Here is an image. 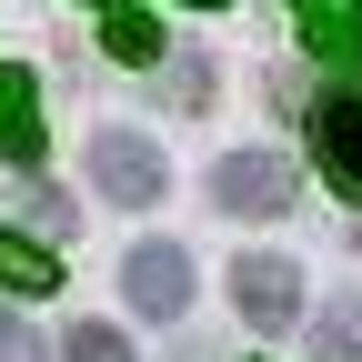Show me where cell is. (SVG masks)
<instances>
[{
  "label": "cell",
  "instance_id": "obj_1",
  "mask_svg": "<svg viewBox=\"0 0 362 362\" xmlns=\"http://www.w3.org/2000/svg\"><path fill=\"white\" fill-rule=\"evenodd\" d=\"M90 181H101L121 211H151L171 171H161V141H141V131H101V141H90Z\"/></svg>",
  "mask_w": 362,
  "mask_h": 362
},
{
  "label": "cell",
  "instance_id": "obj_2",
  "mask_svg": "<svg viewBox=\"0 0 362 362\" xmlns=\"http://www.w3.org/2000/svg\"><path fill=\"white\" fill-rule=\"evenodd\" d=\"M211 202L242 211V221H282L292 211V161L282 151H232V161L211 171Z\"/></svg>",
  "mask_w": 362,
  "mask_h": 362
},
{
  "label": "cell",
  "instance_id": "obj_3",
  "mask_svg": "<svg viewBox=\"0 0 362 362\" xmlns=\"http://www.w3.org/2000/svg\"><path fill=\"white\" fill-rule=\"evenodd\" d=\"M121 302L141 312V322H181V312H192V262H181L171 242H141L121 262Z\"/></svg>",
  "mask_w": 362,
  "mask_h": 362
},
{
  "label": "cell",
  "instance_id": "obj_4",
  "mask_svg": "<svg viewBox=\"0 0 362 362\" xmlns=\"http://www.w3.org/2000/svg\"><path fill=\"white\" fill-rule=\"evenodd\" d=\"M312 151H322V181L342 202H362V81L352 90H322V111H312Z\"/></svg>",
  "mask_w": 362,
  "mask_h": 362
},
{
  "label": "cell",
  "instance_id": "obj_5",
  "mask_svg": "<svg viewBox=\"0 0 362 362\" xmlns=\"http://www.w3.org/2000/svg\"><path fill=\"white\" fill-rule=\"evenodd\" d=\"M232 302H242L252 332H282L292 312H302V272H292L282 252H242V262H232Z\"/></svg>",
  "mask_w": 362,
  "mask_h": 362
},
{
  "label": "cell",
  "instance_id": "obj_6",
  "mask_svg": "<svg viewBox=\"0 0 362 362\" xmlns=\"http://www.w3.org/2000/svg\"><path fill=\"white\" fill-rule=\"evenodd\" d=\"M0 292H21V302L61 292V252H51V242H30V232H0Z\"/></svg>",
  "mask_w": 362,
  "mask_h": 362
},
{
  "label": "cell",
  "instance_id": "obj_7",
  "mask_svg": "<svg viewBox=\"0 0 362 362\" xmlns=\"http://www.w3.org/2000/svg\"><path fill=\"white\" fill-rule=\"evenodd\" d=\"M0 151L21 171L40 161V101H30V71H11V61H0Z\"/></svg>",
  "mask_w": 362,
  "mask_h": 362
},
{
  "label": "cell",
  "instance_id": "obj_8",
  "mask_svg": "<svg viewBox=\"0 0 362 362\" xmlns=\"http://www.w3.org/2000/svg\"><path fill=\"white\" fill-rule=\"evenodd\" d=\"M292 11H302V30H312L322 61H362V11L352 0H292Z\"/></svg>",
  "mask_w": 362,
  "mask_h": 362
},
{
  "label": "cell",
  "instance_id": "obj_9",
  "mask_svg": "<svg viewBox=\"0 0 362 362\" xmlns=\"http://www.w3.org/2000/svg\"><path fill=\"white\" fill-rule=\"evenodd\" d=\"M312 352L322 362H362V292H342V302L312 312Z\"/></svg>",
  "mask_w": 362,
  "mask_h": 362
},
{
  "label": "cell",
  "instance_id": "obj_10",
  "mask_svg": "<svg viewBox=\"0 0 362 362\" xmlns=\"http://www.w3.org/2000/svg\"><path fill=\"white\" fill-rule=\"evenodd\" d=\"M101 51H111V61H161V30H151V11L111 0V21H101Z\"/></svg>",
  "mask_w": 362,
  "mask_h": 362
},
{
  "label": "cell",
  "instance_id": "obj_11",
  "mask_svg": "<svg viewBox=\"0 0 362 362\" xmlns=\"http://www.w3.org/2000/svg\"><path fill=\"white\" fill-rule=\"evenodd\" d=\"M161 61H171V101L202 111V101H211V61H202V51H161Z\"/></svg>",
  "mask_w": 362,
  "mask_h": 362
},
{
  "label": "cell",
  "instance_id": "obj_12",
  "mask_svg": "<svg viewBox=\"0 0 362 362\" xmlns=\"http://www.w3.org/2000/svg\"><path fill=\"white\" fill-rule=\"evenodd\" d=\"M61 362H131V342H121L111 322H81V332L61 342Z\"/></svg>",
  "mask_w": 362,
  "mask_h": 362
},
{
  "label": "cell",
  "instance_id": "obj_13",
  "mask_svg": "<svg viewBox=\"0 0 362 362\" xmlns=\"http://www.w3.org/2000/svg\"><path fill=\"white\" fill-rule=\"evenodd\" d=\"M21 221H40V242H51V232H71V202L51 192V181H30V202H21Z\"/></svg>",
  "mask_w": 362,
  "mask_h": 362
},
{
  "label": "cell",
  "instance_id": "obj_14",
  "mask_svg": "<svg viewBox=\"0 0 362 362\" xmlns=\"http://www.w3.org/2000/svg\"><path fill=\"white\" fill-rule=\"evenodd\" d=\"M0 362H40V342H30V332L11 322V312H0Z\"/></svg>",
  "mask_w": 362,
  "mask_h": 362
},
{
  "label": "cell",
  "instance_id": "obj_15",
  "mask_svg": "<svg viewBox=\"0 0 362 362\" xmlns=\"http://www.w3.org/2000/svg\"><path fill=\"white\" fill-rule=\"evenodd\" d=\"M192 11H221V0H192Z\"/></svg>",
  "mask_w": 362,
  "mask_h": 362
},
{
  "label": "cell",
  "instance_id": "obj_16",
  "mask_svg": "<svg viewBox=\"0 0 362 362\" xmlns=\"http://www.w3.org/2000/svg\"><path fill=\"white\" fill-rule=\"evenodd\" d=\"M181 362H202V352H181Z\"/></svg>",
  "mask_w": 362,
  "mask_h": 362
}]
</instances>
